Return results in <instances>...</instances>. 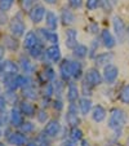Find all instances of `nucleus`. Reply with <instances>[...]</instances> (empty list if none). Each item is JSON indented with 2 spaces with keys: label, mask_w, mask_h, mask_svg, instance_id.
<instances>
[{
  "label": "nucleus",
  "mask_w": 129,
  "mask_h": 146,
  "mask_svg": "<svg viewBox=\"0 0 129 146\" xmlns=\"http://www.w3.org/2000/svg\"><path fill=\"white\" fill-rule=\"evenodd\" d=\"M26 146H39V143L36 142V141H31V142H28Z\"/></svg>",
  "instance_id": "obj_51"
},
{
  "label": "nucleus",
  "mask_w": 129,
  "mask_h": 146,
  "mask_svg": "<svg viewBox=\"0 0 129 146\" xmlns=\"http://www.w3.org/2000/svg\"><path fill=\"white\" fill-rule=\"evenodd\" d=\"M4 47H1V45H0V62H1V60H3V57H4Z\"/></svg>",
  "instance_id": "obj_49"
},
{
  "label": "nucleus",
  "mask_w": 129,
  "mask_h": 146,
  "mask_svg": "<svg viewBox=\"0 0 129 146\" xmlns=\"http://www.w3.org/2000/svg\"><path fill=\"white\" fill-rule=\"evenodd\" d=\"M67 83L63 82L62 79L61 80H53V88H54V94L57 96V98H61V96H62L63 91H65V87H66Z\"/></svg>",
  "instance_id": "obj_27"
},
{
  "label": "nucleus",
  "mask_w": 129,
  "mask_h": 146,
  "mask_svg": "<svg viewBox=\"0 0 129 146\" xmlns=\"http://www.w3.org/2000/svg\"><path fill=\"white\" fill-rule=\"evenodd\" d=\"M7 108V100L3 96H0V113H3Z\"/></svg>",
  "instance_id": "obj_47"
},
{
  "label": "nucleus",
  "mask_w": 129,
  "mask_h": 146,
  "mask_svg": "<svg viewBox=\"0 0 129 146\" xmlns=\"http://www.w3.org/2000/svg\"><path fill=\"white\" fill-rule=\"evenodd\" d=\"M21 67H22V70H23V72H26V74H30V72H32L34 71V65L30 62V60L28 58H25V57H21Z\"/></svg>",
  "instance_id": "obj_31"
},
{
  "label": "nucleus",
  "mask_w": 129,
  "mask_h": 146,
  "mask_svg": "<svg viewBox=\"0 0 129 146\" xmlns=\"http://www.w3.org/2000/svg\"><path fill=\"white\" fill-rule=\"evenodd\" d=\"M128 115L123 109L114 108L110 111V118H108V128L112 131H121L126 124Z\"/></svg>",
  "instance_id": "obj_1"
},
{
  "label": "nucleus",
  "mask_w": 129,
  "mask_h": 146,
  "mask_svg": "<svg viewBox=\"0 0 129 146\" xmlns=\"http://www.w3.org/2000/svg\"><path fill=\"white\" fill-rule=\"evenodd\" d=\"M53 108H54L57 111H61V110H62V109H63V102H62V100H61V98L54 100V101H53Z\"/></svg>",
  "instance_id": "obj_46"
},
{
  "label": "nucleus",
  "mask_w": 129,
  "mask_h": 146,
  "mask_svg": "<svg viewBox=\"0 0 129 146\" xmlns=\"http://www.w3.org/2000/svg\"><path fill=\"white\" fill-rule=\"evenodd\" d=\"M70 8L72 9H80L84 5V0H67Z\"/></svg>",
  "instance_id": "obj_41"
},
{
  "label": "nucleus",
  "mask_w": 129,
  "mask_h": 146,
  "mask_svg": "<svg viewBox=\"0 0 129 146\" xmlns=\"http://www.w3.org/2000/svg\"><path fill=\"white\" fill-rule=\"evenodd\" d=\"M91 115H92V119H93L96 123H101V121H103L105 119H106L107 111L102 105H96L92 109Z\"/></svg>",
  "instance_id": "obj_20"
},
{
  "label": "nucleus",
  "mask_w": 129,
  "mask_h": 146,
  "mask_svg": "<svg viewBox=\"0 0 129 146\" xmlns=\"http://www.w3.org/2000/svg\"><path fill=\"white\" fill-rule=\"evenodd\" d=\"M65 35H66V39H77V30H75V29H67L65 31Z\"/></svg>",
  "instance_id": "obj_43"
},
{
  "label": "nucleus",
  "mask_w": 129,
  "mask_h": 146,
  "mask_svg": "<svg viewBox=\"0 0 129 146\" xmlns=\"http://www.w3.org/2000/svg\"><path fill=\"white\" fill-rule=\"evenodd\" d=\"M70 69H71V76L74 82L80 80L83 78V75H84V72H83V64L79 60H70Z\"/></svg>",
  "instance_id": "obj_16"
},
{
  "label": "nucleus",
  "mask_w": 129,
  "mask_h": 146,
  "mask_svg": "<svg viewBox=\"0 0 129 146\" xmlns=\"http://www.w3.org/2000/svg\"><path fill=\"white\" fill-rule=\"evenodd\" d=\"M58 69H60V76L63 82L69 83L70 80H72L71 69H70V60H67V58L61 60V62L58 64Z\"/></svg>",
  "instance_id": "obj_12"
},
{
  "label": "nucleus",
  "mask_w": 129,
  "mask_h": 146,
  "mask_svg": "<svg viewBox=\"0 0 129 146\" xmlns=\"http://www.w3.org/2000/svg\"><path fill=\"white\" fill-rule=\"evenodd\" d=\"M0 72H1L4 76L17 75V72H18V66H17L14 62H12V61H1V62H0Z\"/></svg>",
  "instance_id": "obj_17"
},
{
  "label": "nucleus",
  "mask_w": 129,
  "mask_h": 146,
  "mask_svg": "<svg viewBox=\"0 0 129 146\" xmlns=\"http://www.w3.org/2000/svg\"><path fill=\"white\" fill-rule=\"evenodd\" d=\"M45 13H47V9L40 4H36L28 11V17L34 23H40L45 18Z\"/></svg>",
  "instance_id": "obj_6"
},
{
  "label": "nucleus",
  "mask_w": 129,
  "mask_h": 146,
  "mask_svg": "<svg viewBox=\"0 0 129 146\" xmlns=\"http://www.w3.org/2000/svg\"><path fill=\"white\" fill-rule=\"evenodd\" d=\"M23 96L27 100L31 101H35L38 98V93H36V89L34 87H28V88H23Z\"/></svg>",
  "instance_id": "obj_33"
},
{
  "label": "nucleus",
  "mask_w": 129,
  "mask_h": 146,
  "mask_svg": "<svg viewBox=\"0 0 129 146\" xmlns=\"http://www.w3.org/2000/svg\"><path fill=\"white\" fill-rule=\"evenodd\" d=\"M101 39H98V38H96V39H93L92 40V43H91V48H89V52H88V56L91 58H94L96 57V53H97V50H98V48L101 47Z\"/></svg>",
  "instance_id": "obj_30"
},
{
  "label": "nucleus",
  "mask_w": 129,
  "mask_h": 146,
  "mask_svg": "<svg viewBox=\"0 0 129 146\" xmlns=\"http://www.w3.org/2000/svg\"><path fill=\"white\" fill-rule=\"evenodd\" d=\"M81 146H89V142L87 140H84V138H83V140H81Z\"/></svg>",
  "instance_id": "obj_52"
},
{
  "label": "nucleus",
  "mask_w": 129,
  "mask_h": 146,
  "mask_svg": "<svg viewBox=\"0 0 129 146\" xmlns=\"http://www.w3.org/2000/svg\"><path fill=\"white\" fill-rule=\"evenodd\" d=\"M84 79L93 87H98L103 83V76L97 67H91V69L87 70L84 74Z\"/></svg>",
  "instance_id": "obj_4"
},
{
  "label": "nucleus",
  "mask_w": 129,
  "mask_h": 146,
  "mask_svg": "<svg viewBox=\"0 0 129 146\" xmlns=\"http://www.w3.org/2000/svg\"><path fill=\"white\" fill-rule=\"evenodd\" d=\"M36 119H38L39 123H47L48 120V113L47 110H44V109H40V110L36 111Z\"/></svg>",
  "instance_id": "obj_36"
},
{
  "label": "nucleus",
  "mask_w": 129,
  "mask_h": 146,
  "mask_svg": "<svg viewBox=\"0 0 129 146\" xmlns=\"http://www.w3.org/2000/svg\"><path fill=\"white\" fill-rule=\"evenodd\" d=\"M43 75H44V79L47 80L48 83L49 82H53V80L56 79V71L52 69L50 66H47L44 70V72H43Z\"/></svg>",
  "instance_id": "obj_35"
},
{
  "label": "nucleus",
  "mask_w": 129,
  "mask_h": 146,
  "mask_svg": "<svg viewBox=\"0 0 129 146\" xmlns=\"http://www.w3.org/2000/svg\"><path fill=\"white\" fill-rule=\"evenodd\" d=\"M126 145H128V146H129V138H128V141H126Z\"/></svg>",
  "instance_id": "obj_55"
},
{
  "label": "nucleus",
  "mask_w": 129,
  "mask_h": 146,
  "mask_svg": "<svg viewBox=\"0 0 129 146\" xmlns=\"http://www.w3.org/2000/svg\"><path fill=\"white\" fill-rule=\"evenodd\" d=\"M114 60V53L112 52H103V53H98L96 54V57L93 58L94 65H96L97 69L99 67H105L108 64H111Z\"/></svg>",
  "instance_id": "obj_11"
},
{
  "label": "nucleus",
  "mask_w": 129,
  "mask_h": 146,
  "mask_svg": "<svg viewBox=\"0 0 129 146\" xmlns=\"http://www.w3.org/2000/svg\"><path fill=\"white\" fill-rule=\"evenodd\" d=\"M45 53H47L48 60L53 64H60L61 60H62V53H61L58 44H52L50 47H48L45 49Z\"/></svg>",
  "instance_id": "obj_13"
},
{
  "label": "nucleus",
  "mask_w": 129,
  "mask_h": 146,
  "mask_svg": "<svg viewBox=\"0 0 129 146\" xmlns=\"http://www.w3.org/2000/svg\"><path fill=\"white\" fill-rule=\"evenodd\" d=\"M1 124H3V120H1V118H0V127H1Z\"/></svg>",
  "instance_id": "obj_54"
},
{
  "label": "nucleus",
  "mask_w": 129,
  "mask_h": 146,
  "mask_svg": "<svg viewBox=\"0 0 129 146\" xmlns=\"http://www.w3.org/2000/svg\"><path fill=\"white\" fill-rule=\"evenodd\" d=\"M87 30L91 34H93V35H97L99 33V25L97 22H91L88 25V27H87Z\"/></svg>",
  "instance_id": "obj_42"
},
{
  "label": "nucleus",
  "mask_w": 129,
  "mask_h": 146,
  "mask_svg": "<svg viewBox=\"0 0 129 146\" xmlns=\"http://www.w3.org/2000/svg\"><path fill=\"white\" fill-rule=\"evenodd\" d=\"M40 39H39L38 34L34 33V31H28L27 34H26L25 39H23V47L26 48V49H31V48H34L35 45H38L39 43H40ZM44 43V41H43Z\"/></svg>",
  "instance_id": "obj_19"
},
{
  "label": "nucleus",
  "mask_w": 129,
  "mask_h": 146,
  "mask_svg": "<svg viewBox=\"0 0 129 146\" xmlns=\"http://www.w3.org/2000/svg\"><path fill=\"white\" fill-rule=\"evenodd\" d=\"M102 76H103L105 83H107V84H114L119 76V67L115 66L114 64H108L107 66L103 67Z\"/></svg>",
  "instance_id": "obj_5"
},
{
  "label": "nucleus",
  "mask_w": 129,
  "mask_h": 146,
  "mask_svg": "<svg viewBox=\"0 0 129 146\" xmlns=\"http://www.w3.org/2000/svg\"><path fill=\"white\" fill-rule=\"evenodd\" d=\"M11 123L14 127H19L23 123V114L18 109H13L11 111Z\"/></svg>",
  "instance_id": "obj_25"
},
{
  "label": "nucleus",
  "mask_w": 129,
  "mask_h": 146,
  "mask_svg": "<svg viewBox=\"0 0 129 146\" xmlns=\"http://www.w3.org/2000/svg\"><path fill=\"white\" fill-rule=\"evenodd\" d=\"M126 31H128V35H129V27H128V29H126Z\"/></svg>",
  "instance_id": "obj_56"
},
{
  "label": "nucleus",
  "mask_w": 129,
  "mask_h": 146,
  "mask_svg": "<svg viewBox=\"0 0 129 146\" xmlns=\"http://www.w3.org/2000/svg\"><path fill=\"white\" fill-rule=\"evenodd\" d=\"M47 4H50V5H54V4L58 3V0H44Z\"/></svg>",
  "instance_id": "obj_50"
},
{
  "label": "nucleus",
  "mask_w": 129,
  "mask_h": 146,
  "mask_svg": "<svg viewBox=\"0 0 129 146\" xmlns=\"http://www.w3.org/2000/svg\"><path fill=\"white\" fill-rule=\"evenodd\" d=\"M69 138L75 142H79L83 140V131L79 127H71L69 132Z\"/></svg>",
  "instance_id": "obj_29"
},
{
  "label": "nucleus",
  "mask_w": 129,
  "mask_h": 146,
  "mask_svg": "<svg viewBox=\"0 0 129 146\" xmlns=\"http://www.w3.org/2000/svg\"><path fill=\"white\" fill-rule=\"evenodd\" d=\"M61 129H62V127H61L60 121H58L57 119H52V120H49L47 124H45L44 133L49 138H54L61 133Z\"/></svg>",
  "instance_id": "obj_8"
},
{
  "label": "nucleus",
  "mask_w": 129,
  "mask_h": 146,
  "mask_svg": "<svg viewBox=\"0 0 129 146\" xmlns=\"http://www.w3.org/2000/svg\"><path fill=\"white\" fill-rule=\"evenodd\" d=\"M44 19H45V25H47V29H49V30H52V31L57 30V27H58V17H57V14H56L54 12L47 11Z\"/></svg>",
  "instance_id": "obj_21"
},
{
  "label": "nucleus",
  "mask_w": 129,
  "mask_h": 146,
  "mask_svg": "<svg viewBox=\"0 0 129 146\" xmlns=\"http://www.w3.org/2000/svg\"><path fill=\"white\" fill-rule=\"evenodd\" d=\"M36 34L41 41H49L52 44H58L60 38H58V34L56 31H52L49 29H39Z\"/></svg>",
  "instance_id": "obj_7"
},
{
  "label": "nucleus",
  "mask_w": 129,
  "mask_h": 146,
  "mask_svg": "<svg viewBox=\"0 0 129 146\" xmlns=\"http://www.w3.org/2000/svg\"><path fill=\"white\" fill-rule=\"evenodd\" d=\"M8 142L13 146H23L26 143V137L22 132H13L8 136Z\"/></svg>",
  "instance_id": "obj_22"
},
{
  "label": "nucleus",
  "mask_w": 129,
  "mask_h": 146,
  "mask_svg": "<svg viewBox=\"0 0 129 146\" xmlns=\"http://www.w3.org/2000/svg\"><path fill=\"white\" fill-rule=\"evenodd\" d=\"M36 142L39 143V146H50L49 137H48L45 133H41V135L36 138Z\"/></svg>",
  "instance_id": "obj_38"
},
{
  "label": "nucleus",
  "mask_w": 129,
  "mask_h": 146,
  "mask_svg": "<svg viewBox=\"0 0 129 146\" xmlns=\"http://www.w3.org/2000/svg\"><path fill=\"white\" fill-rule=\"evenodd\" d=\"M99 39H101L102 45H103L105 48H107V49H112V48L116 45V39L114 38V35L107 30V29H105V30L101 31Z\"/></svg>",
  "instance_id": "obj_14"
},
{
  "label": "nucleus",
  "mask_w": 129,
  "mask_h": 146,
  "mask_svg": "<svg viewBox=\"0 0 129 146\" xmlns=\"http://www.w3.org/2000/svg\"><path fill=\"white\" fill-rule=\"evenodd\" d=\"M65 44H66V47L69 48V49H71V50H72L77 44H79V43H77V39H66Z\"/></svg>",
  "instance_id": "obj_45"
},
{
  "label": "nucleus",
  "mask_w": 129,
  "mask_h": 146,
  "mask_svg": "<svg viewBox=\"0 0 129 146\" xmlns=\"http://www.w3.org/2000/svg\"><path fill=\"white\" fill-rule=\"evenodd\" d=\"M5 48L11 50H16L18 48V41L16 36H5Z\"/></svg>",
  "instance_id": "obj_32"
},
{
  "label": "nucleus",
  "mask_w": 129,
  "mask_h": 146,
  "mask_svg": "<svg viewBox=\"0 0 129 146\" xmlns=\"http://www.w3.org/2000/svg\"><path fill=\"white\" fill-rule=\"evenodd\" d=\"M85 7L88 11H96L99 7V0H87L85 1Z\"/></svg>",
  "instance_id": "obj_40"
},
{
  "label": "nucleus",
  "mask_w": 129,
  "mask_h": 146,
  "mask_svg": "<svg viewBox=\"0 0 129 146\" xmlns=\"http://www.w3.org/2000/svg\"><path fill=\"white\" fill-rule=\"evenodd\" d=\"M19 110H21V113L23 114V115L26 116H35L36 115V106L34 105V104H31L30 101H23L21 102V105H19Z\"/></svg>",
  "instance_id": "obj_23"
},
{
  "label": "nucleus",
  "mask_w": 129,
  "mask_h": 146,
  "mask_svg": "<svg viewBox=\"0 0 129 146\" xmlns=\"http://www.w3.org/2000/svg\"><path fill=\"white\" fill-rule=\"evenodd\" d=\"M14 0H0V11L1 12H7L11 9V7L13 5Z\"/></svg>",
  "instance_id": "obj_39"
},
{
  "label": "nucleus",
  "mask_w": 129,
  "mask_h": 146,
  "mask_svg": "<svg viewBox=\"0 0 129 146\" xmlns=\"http://www.w3.org/2000/svg\"><path fill=\"white\" fill-rule=\"evenodd\" d=\"M110 1H111V3H112V4H114V5H115V4H116V3H118V0H110Z\"/></svg>",
  "instance_id": "obj_53"
},
{
  "label": "nucleus",
  "mask_w": 129,
  "mask_h": 146,
  "mask_svg": "<svg viewBox=\"0 0 129 146\" xmlns=\"http://www.w3.org/2000/svg\"><path fill=\"white\" fill-rule=\"evenodd\" d=\"M77 108H79V113L83 116H87L93 109V102L89 97H81L77 101Z\"/></svg>",
  "instance_id": "obj_18"
},
{
  "label": "nucleus",
  "mask_w": 129,
  "mask_h": 146,
  "mask_svg": "<svg viewBox=\"0 0 129 146\" xmlns=\"http://www.w3.org/2000/svg\"><path fill=\"white\" fill-rule=\"evenodd\" d=\"M9 29H11V33L13 34V36L18 38V36H22L26 31V26L23 23V21L19 17H14L13 19L9 23Z\"/></svg>",
  "instance_id": "obj_9"
},
{
  "label": "nucleus",
  "mask_w": 129,
  "mask_h": 146,
  "mask_svg": "<svg viewBox=\"0 0 129 146\" xmlns=\"http://www.w3.org/2000/svg\"><path fill=\"white\" fill-rule=\"evenodd\" d=\"M35 3H36V0H22V1H21L23 9H26V11H30V9L35 5Z\"/></svg>",
  "instance_id": "obj_44"
},
{
  "label": "nucleus",
  "mask_w": 129,
  "mask_h": 146,
  "mask_svg": "<svg viewBox=\"0 0 129 146\" xmlns=\"http://www.w3.org/2000/svg\"><path fill=\"white\" fill-rule=\"evenodd\" d=\"M99 7L103 9V12H106V13H110V12L112 11L114 4L111 3L110 0H99Z\"/></svg>",
  "instance_id": "obj_37"
},
{
  "label": "nucleus",
  "mask_w": 129,
  "mask_h": 146,
  "mask_svg": "<svg viewBox=\"0 0 129 146\" xmlns=\"http://www.w3.org/2000/svg\"><path fill=\"white\" fill-rule=\"evenodd\" d=\"M60 18L65 26H71L76 22V17H75L74 12H72L70 8H67V7L61 8V17Z\"/></svg>",
  "instance_id": "obj_15"
},
{
  "label": "nucleus",
  "mask_w": 129,
  "mask_h": 146,
  "mask_svg": "<svg viewBox=\"0 0 129 146\" xmlns=\"http://www.w3.org/2000/svg\"><path fill=\"white\" fill-rule=\"evenodd\" d=\"M76 143L77 142H75V141H72V140H63L62 141V143H61V146H76Z\"/></svg>",
  "instance_id": "obj_48"
},
{
  "label": "nucleus",
  "mask_w": 129,
  "mask_h": 146,
  "mask_svg": "<svg viewBox=\"0 0 129 146\" xmlns=\"http://www.w3.org/2000/svg\"><path fill=\"white\" fill-rule=\"evenodd\" d=\"M112 26H114V31H115L116 40H118L120 44H123L124 41H125L126 36H128V31H126L124 21L119 16H114L112 17Z\"/></svg>",
  "instance_id": "obj_2"
},
{
  "label": "nucleus",
  "mask_w": 129,
  "mask_h": 146,
  "mask_svg": "<svg viewBox=\"0 0 129 146\" xmlns=\"http://www.w3.org/2000/svg\"><path fill=\"white\" fill-rule=\"evenodd\" d=\"M88 47L84 44H77L76 47L72 49V56L75 57V60H84L88 56Z\"/></svg>",
  "instance_id": "obj_24"
},
{
  "label": "nucleus",
  "mask_w": 129,
  "mask_h": 146,
  "mask_svg": "<svg viewBox=\"0 0 129 146\" xmlns=\"http://www.w3.org/2000/svg\"><path fill=\"white\" fill-rule=\"evenodd\" d=\"M79 96H80V89L77 88L74 80H70L67 83V93H66V98L69 101V104H76L80 98Z\"/></svg>",
  "instance_id": "obj_10"
},
{
  "label": "nucleus",
  "mask_w": 129,
  "mask_h": 146,
  "mask_svg": "<svg viewBox=\"0 0 129 146\" xmlns=\"http://www.w3.org/2000/svg\"><path fill=\"white\" fill-rule=\"evenodd\" d=\"M19 129H21V132L22 133H31L35 131V124H32L31 121H23L21 125H19Z\"/></svg>",
  "instance_id": "obj_34"
},
{
  "label": "nucleus",
  "mask_w": 129,
  "mask_h": 146,
  "mask_svg": "<svg viewBox=\"0 0 129 146\" xmlns=\"http://www.w3.org/2000/svg\"><path fill=\"white\" fill-rule=\"evenodd\" d=\"M118 98L121 104L124 105H129V84H124L120 88L118 94Z\"/></svg>",
  "instance_id": "obj_26"
},
{
  "label": "nucleus",
  "mask_w": 129,
  "mask_h": 146,
  "mask_svg": "<svg viewBox=\"0 0 129 146\" xmlns=\"http://www.w3.org/2000/svg\"><path fill=\"white\" fill-rule=\"evenodd\" d=\"M66 123L70 128L79 125L80 119H79V108H77V104H69L67 113H66Z\"/></svg>",
  "instance_id": "obj_3"
},
{
  "label": "nucleus",
  "mask_w": 129,
  "mask_h": 146,
  "mask_svg": "<svg viewBox=\"0 0 129 146\" xmlns=\"http://www.w3.org/2000/svg\"><path fill=\"white\" fill-rule=\"evenodd\" d=\"M93 88L94 87L92 84H89L85 79L81 80V87H80V93L83 94V97H91L93 94Z\"/></svg>",
  "instance_id": "obj_28"
}]
</instances>
